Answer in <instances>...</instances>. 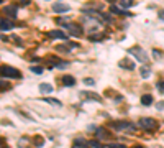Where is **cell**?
<instances>
[{"label":"cell","mask_w":164,"mask_h":148,"mask_svg":"<svg viewBox=\"0 0 164 148\" xmlns=\"http://www.w3.org/2000/svg\"><path fill=\"white\" fill-rule=\"evenodd\" d=\"M0 71H2V77H13V79H20L21 77V72L18 69L10 67V66H5V64L0 67Z\"/></svg>","instance_id":"6da1fadb"},{"label":"cell","mask_w":164,"mask_h":148,"mask_svg":"<svg viewBox=\"0 0 164 148\" xmlns=\"http://www.w3.org/2000/svg\"><path fill=\"white\" fill-rule=\"evenodd\" d=\"M128 53L133 54V56H136L138 61H141V62H148V59H149V56L146 54L141 48H130V49H128Z\"/></svg>","instance_id":"7a4b0ae2"},{"label":"cell","mask_w":164,"mask_h":148,"mask_svg":"<svg viewBox=\"0 0 164 148\" xmlns=\"http://www.w3.org/2000/svg\"><path fill=\"white\" fill-rule=\"evenodd\" d=\"M112 127L115 130H120V132H133V130H134V125L128 123V122H113Z\"/></svg>","instance_id":"3957f363"},{"label":"cell","mask_w":164,"mask_h":148,"mask_svg":"<svg viewBox=\"0 0 164 148\" xmlns=\"http://www.w3.org/2000/svg\"><path fill=\"white\" fill-rule=\"evenodd\" d=\"M138 125H139V127H141V128L151 130V128H154V127H156V122L153 120V118H149V117H143V118H139Z\"/></svg>","instance_id":"277c9868"},{"label":"cell","mask_w":164,"mask_h":148,"mask_svg":"<svg viewBox=\"0 0 164 148\" xmlns=\"http://www.w3.org/2000/svg\"><path fill=\"white\" fill-rule=\"evenodd\" d=\"M69 10H71V7L67 3H61V2L52 3V12H56V13H67Z\"/></svg>","instance_id":"5b68a950"},{"label":"cell","mask_w":164,"mask_h":148,"mask_svg":"<svg viewBox=\"0 0 164 148\" xmlns=\"http://www.w3.org/2000/svg\"><path fill=\"white\" fill-rule=\"evenodd\" d=\"M64 28H66V30L71 33V35H74V36H80V35H82V28L77 26V25L69 23V25H64Z\"/></svg>","instance_id":"8992f818"},{"label":"cell","mask_w":164,"mask_h":148,"mask_svg":"<svg viewBox=\"0 0 164 148\" xmlns=\"http://www.w3.org/2000/svg\"><path fill=\"white\" fill-rule=\"evenodd\" d=\"M80 97H84V99H89V100H95V102H100L102 97L98 94H93V92H89V90H82L80 92Z\"/></svg>","instance_id":"52a82bcc"},{"label":"cell","mask_w":164,"mask_h":148,"mask_svg":"<svg viewBox=\"0 0 164 148\" xmlns=\"http://www.w3.org/2000/svg\"><path fill=\"white\" fill-rule=\"evenodd\" d=\"M48 36L49 38H54V39H66V33H64L62 30H51L48 31Z\"/></svg>","instance_id":"ba28073f"},{"label":"cell","mask_w":164,"mask_h":148,"mask_svg":"<svg viewBox=\"0 0 164 148\" xmlns=\"http://www.w3.org/2000/svg\"><path fill=\"white\" fill-rule=\"evenodd\" d=\"M3 12L7 13L8 16H11V18H16V8L11 7V5H7V7H3Z\"/></svg>","instance_id":"9c48e42d"},{"label":"cell","mask_w":164,"mask_h":148,"mask_svg":"<svg viewBox=\"0 0 164 148\" xmlns=\"http://www.w3.org/2000/svg\"><path fill=\"white\" fill-rule=\"evenodd\" d=\"M39 92L41 94H51L52 92V86L51 84H39Z\"/></svg>","instance_id":"30bf717a"},{"label":"cell","mask_w":164,"mask_h":148,"mask_svg":"<svg viewBox=\"0 0 164 148\" xmlns=\"http://www.w3.org/2000/svg\"><path fill=\"white\" fill-rule=\"evenodd\" d=\"M141 104L143 105H151V104H153V95H151V94H144L141 97Z\"/></svg>","instance_id":"8fae6325"},{"label":"cell","mask_w":164,"mask_h":148,"mask_svg":"<svg viewBox=\"0 0 164 148\" xmlns=\"http://www.w3.org/2000/svg\"><path fill=\"white\" fill-rule=\"evenodd\" d=\"M62 84H64V86H74V84H75V79H74L72 76H64V77H62Z\"/></svg>","instance_id":"7c38bea8"},{"label":"cell","mask_w":164,"mask_h":148,"mask_svg":"<svg viewBox=\"0 0 164 148\" xmlns=\"http://www.w3.org/2000/svg\"><path fill=\"white\" fill-rule=\"evenodd\" d=\"M0 23H2V31H8V30H11V28H13V25H11L8 20H5V18H2V21H0Z\"/></svg>","instance_id":"4fadbf2b"},{"label":"cell","mask_w":164,"mask_h":148,"mask_svg":"<svg viewBox=\"0 0 164 148\" xmlns=\"http://www.w3.org/2000/svg\"><path fill=\"white\" fill-rule=\"evenodd\" d=\"M120 66H121V67H126V69H134V64H133L131 61H128V59L120 61Z\"/></svg>","instance_id":"5bb4252c"},{"label":"cell","mask_w":164,"mask_h":148,"mask_svg":"<svg viewBox=\"0 0 164 148\" xmlns=\"http://www.w3.org/2000/svg\"><path fill=\"white\" fill-rule=\"evenodd\" d=\"M120 5L121 8H130L134 5V0H120Z\"/></svg>","instance_id":"9a60e30c"},{"label":"cell","mask_w":164,"mask_h":148,"mask_svg":"<svg viewBox=\"0 0 164 148\" xmlns=\"http://www.w3.org/2000/svg\"><path fill=\"white\" fill-rule=\"evenodd\" d=\"M139 72H141V76H143L144 79H148V77H149V74H151V71H149V67H148V66H141Z\"/></svg>","instance_id":"2e32d148"},{"label":"cell","mask_w":164,"mask_h":148,"mask_svg":"<svg viewBox=\"0 0 164 148\" xmlns=\"http://www.w3.org/2000/svg\"><path fill=\"white\" fill-rule=\"evenodd\" d=\"M46 100V104H51V105H56V107H61V102L57 100V99H51V97H48V99H44Z\"/></svg>","instance_id":"e0dca14e"},{"label":"cell","mask_w":164,"mask_h":148,"mask_svg":"<svg viewBox=\"0 0 164 148\" xmlns=\"http://www.w3.org/2000/svg\"><path fill=\"white\" fill-rule=\"evenodd\" d=\"M110 12H113L116 15H130L128 12H123V8H116V7H112V8H110Z\"/></svg>","instance_id":"ac0fdd59"},{"label":"cell","mask_w":164,"mask_h":148,"mask_svg":"<svg viewBox=\"0 0 164 148\" xmlns=\"http://www.w3.org/2000/svg\"><path fill=\"white\" fill-rule=\"evenodd\" d=\"M95 135L98 136V138H107V136H108V133H107V132H103V128H97Z\"/></svg>","instance_id":"d6986e66"},{"label":"cell","mask_w":164,"mask_h":148,"mask_svg":"<svg viewBox=\"0 0 164 148\" xmlns=\"http://www.w3.org/2000/svg\"><path fill=\"white\" fill-rule=\"evenodd\" d=\"M67 66H69V62L66 61H56V67H59V69H66Z\"/></svg>","instance_id":"ffe728a7"},{"label":"cell","mask_w":164,"mask_h":148,"mask_svg":"<svg viewBox=\"0 0 164 148\" xmlns=\"http://www.w3.org/2000/svg\"><path fill=\"white\" fill-rule=\"evenodd\" d=\"M30 69H31V72H34V74H41V72H43V67H39V66H31Z\"/></svg>","instance_id":"44dd1931"},{"label":"cell","mask_w":164,"mask_h":148,"mask_svg":"<svg viewBox=\"0 0 164 148\" xmlns=\"http://www.w3.org/2000/svg\"><path fill=\"white\" fill-rule=\"evenodd\" d=\"M84 84H85V86H93L95 81H93V79H84Z\"/></svg>","instance_id":"7402d4cb"},{"label":"cell","mask_w":164,"mask_h":148,"mask_svg":"<svg viewBox=\"0 0 164 148\" xmlns=\"http://www.w3.org/2000/svg\"><path fill=\"white\" fill-rule=\"evenodd\" d=\"M156 109H157V110H164V100L157 102V104H156Z\"/></svg>","instance_id":"603a6c76"},{"label":"cell","mask_w":164,"mask_h":148,"mask_svg":"<svg viewBox=\"0 0 164 148\" xmlns=\"http://www.w3.org/2000/svg\"><path fill=\"white\" fill-rule=\"evenodd\" d=\"M157 89H159V92H164V81L157 82Z\"/></svg>","instance_id":"cb8c5ba5"},{"label":"cell","mask_w":164,"mask_h":148,"mask_svg":"<svg viewBox=\"0 0 164 148\" xmlns=\"http://www.w3.org/2000/svg\"><path fill=\"white\" fill-rule=\"evenodd\" d=\"M108 148H125V145H118V143H110Z\"/></svg>","instance_id":"d4e9b609"},{"label":"cell","mask_w":164,"mask_h":148,"mask_svg":"<svg viewBox=\"0 0 164 148\" xmlns=\"http://www.w3.org/2000/svg\"><path fill=\"white\" fill-rule=\"evenodd\" d=\"M90 146H93V148H102V145L97 143V141H90Z\"/></svg>","instance_id":"484cf974"},{"label":"cell","mask_w":164,"mask_h":148,"mask_svg":"<svg viewBox=\"0 0 164 148\" xmlns=\"http://www.w3.org/2000/svg\"><path fill=\"white\" fill-rule=\"evenodd\" d=\"M20 3L21 5H28V3H30V0H20Z\"/></svg>","instance_id":"4316f807"},{"label":"cell","mask_w":164,"mask_h":148,"mask_svg":"<svg viewBox=\"0 0 164 148\" xmlns=\"http://www.w3.org/2000/svg\"><path fill=\"white\" fill-rule=\"evenodd\" d=\"M157 15H159V18H161V20H164V10H161V12L157 13Z\"/></svg>","instance_id":"83f0119b"},{"label":"cell","mask_w":164,"mask_h":148,"mask_svg":"<svg viewBox=\"0 0 164 148\" xmlns=\"http://www.w3.org/2000/svg\"><path fill=\"white\" fill-rule=\"evenodd\" d=\"M108 2H112V3H113V2H115V0H108Z\"/></svg>","instance_id":"f1b7e54d"},{"label":"cell","mask_w":164,"mask_h":148,"mask_svg":"<svg viewBox=\"0 0 164 148\" xmlns=\"http://www.w3.org/2000/svg\"><path fill=\"white\" fill-rule=\"evenodd\" d=\"M134 148H143V146H134Z\"/></svg>","instance_id":"f546056e"},{"label":"cell","mask_w":164,"mask_h":148,"mask_svg":"<svg viewBox=\"0 0 164 148\" xmlns=\"http://www.w3.org/2000/svg\"><path fill=\"white\" fill-rule=\"evenodd\" d=\"M2 148H5V146H2Z\"/></svg>","instance_id":"4dcf8cb0"}]
</instances>
